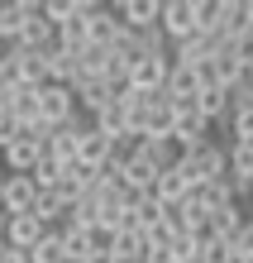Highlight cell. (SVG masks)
<instances>
[{
    "label": "cell",
    "mask_w": 253,
    "mask_h": 263,
    "mask_svg": "<svg viewBox=\"0 0 253 263\" xmlns=\"http://www.w3.org/2000/svg\"><path fill=\"white\" fill-rule=\"evenodd\" d=\"M177 173L186 182V192H191V187H210V182H225L229 177V153L220 148L215 139H205L201 148H191V153L177 158Z\"/></svg>",
    "instance_id": "1"
},
{
    "label": "cell",
    "mask_w": 253,
    "mask_h": 263,
    "mask_svg": "<svg viewBox=\"0 0 253 263\" xmlns=\"http://www.w3.org/2000/svg\"><path fill=\"white\" fill-rule=\"evenodd\" d=\"M172 72V53H148V58H134L129 72H124V91H144V96H158Z\"/></svg>",
    "instance_id": "2"
},
{
    "label": "cell",
    "mask_w": 253,
    "mask_h": 263,
    "mask_svg": "<svg viewBox=\"0 0 253 263\" xmlns=\"http://www.w3.org/2000/svg\"><path fill=\"white\" fill-rule=\"evenodd\" d=\"M158 29H163L167 43H186L191 34H201V24H196V0H163Z\"/></svg>",
    "instance_id": "3"
},
{
    "label": "cell",
    "mask_w": 253,
    "mask_h": 263,
    "mask_svg": "<svg viewBox=\"0 0 253 263\" xmlns=\"http://www.w3.org/2000/svg\"><path fill=\"white\" fill-rule=\"evenodd\" d=\"M72 115H76V96H72V86H62V82H43V86H38V120H43V125H67Z\"/></svg>",
    "instance_id": "4"
},
{
    "label": "cell",
    "mask_w": 253,
    "mask_h": 263,
    "mask_svg": "<svg viewBox=\"0 0 253 263\" xmlns=\"http://www.w3.org/2000/svg\"><path fill=\"white\" fill-rule=\"evenodd\" d=\"M38 158H43V144L29 139V134H20L10 148H0V167H5V177H29L38 167Z\"/></svg>",
    "instance_id": "5"
},
{
    "label": "cell",
    "mask_w": 253,
    "mask_h": 263,
    "mask_svg": "<svg viewBox=\"0 0 253 263\" xmlns=\"http://www.w3.org/2000/svg\"><path fill=\"white\" fill-rule=\"evenodd\" d=\"M172 125H177V110L163 101V91H158V101L144 110L139 120V139H148V144H172Z\"/></svg>",
    "instance_id": "6"
},
{
    "label": "cell",
    "mask_w": 253,
    "mask_h": 263,
    "mask_svg": "<svg viewBox=\"0 0 253 263\" xmlns=\"http://www.w3.org/2000/svg\"><path fill=\"white\" fill-rule=\"evenodd\" d=\"M43 235H48V225H38L34 215H5V225H0V239H5V249H20V254H29Z\"/></svg>",
    "instance_id": "7"
},
{
    "label": "cell",
    "mask_w": 253,
    "mask_h": 263,
    "mask_svg": "<svg viewBox=\"0 0 253 263\" xmlns=\"http://www.w3.org/2000/svg\"><path fill=\"white\" fill-rule=\"evenodd\" d=\"M72 96H76V110L91 120V115H101L105 105L115 101V91H110L101 77H76V82H72Z\"/></svg>",
    "instance_id": "8"
},
{
    "label": "cell",
    "mask_w": 253,
    "mask_h": 263,
    "mask_svg": "<svg viewBox=\"0 0 253 263\" xmlns=\"http://www.w3.org/2000/svg\"><path fill=\"white\" fill-rule=\"evenodd\" d=\"M53 43H57V29H53V24H48V20H43V14L34 10V14L24 20L20 39H14V48H24V53H48Z\"/></svg>",
    "instance_id": "9"
},
{
    "label": "cell",
    "mask_w": 253,
    "mask_h": 263,
    "mask_svg": "<svg viewBox=\"0 0 253 263\" xmlns=\"http://www.w3.org/2000/svg\"><path fill=\"white\" fill-rule=\"evenodd\" d=\"M120 34H124V24L115 20V10L101 0V10L86 20V43H91V48H115V39H120Z\"/></svg>",
    "instance_id": "10"
},
{
    "label": "cell",
    "mask_w": 253,
    "mask_h": 263,
    "mask_svg": "<svg viewBox=\"0 0 253 263\" xmlns=\"http://www.w3.org/2000/svg\"><path fill=\"white\" fill-rule=\"evenodd\" d=\"M110 10H115V20L124 29H153L158 14H163V0H120V5H110Z\"/></svg>",
    "instance_id": "11"
},
{
    "label": "cell",
    "mask_w": 253,
    "mask_h": 263,
    "mask_svg": "<svg viewBox=\"0 0 253 263\" xmlns=\"http://www.w3.org/2000/svg\"><path fill=\"white\" fill-rule=\"evenodd\" d=\"M38 10V0H0V43L14 48V39H20L24 20Z\"/></svg>",
    "instance_id": "12"
},
{
    "label": "cell",
    "mask_w": 253,
    "mask_h": 263,
    "mask_svg": "<svg viewBox=\"0 0 253 263\" xmlns=\"http://www.w3.org/2000/svg\"><path fill=\"white\" fill-rule=\"evenodd\" d=\"M5 187V215H29L38 201V182L34 177H0Z\"/></svg>",
    "instance_id": "13"
},
{
    "label": "cell",
    "mask_w": 253,
    "mask_h": 263,
    "mask_svg": "<svg viewBox=\"0 0 253 263\" xmlns=\"http://www.w3.org/2000/svg\"><path fill=\"white\" fill-rule=\"evenodd\" d=\"M5 115H10L20 129L38 125V91H34V86H14L10 96H5Z\"/></svg>",
    "instance_id": "14"
},
{
    "label": "cell",
    "mask_w": 253,
    "mask_h": 263,
    "mask_svg": "<svg viewBox=\"0 0 253 263\" xmlns=\"http://www.w3.org/2000/svg\"><path fill=\"white\" fill-rule=\"evenodd\" d=\"M196 115L215 129L220 120L229 115V91H225V86H201V96H196Z\"/></svg>",
    "instance_id": "15"
},
{
    "label": "cell",
    "mask_w": 253,
    "mask_h": 263,
    "mask_svg": "<svg viewBox=\"0 0 253 263\" xmlns=\"http://www.w3.org/2000/svg\"><path fill=\"white\" fill-rule=\"evenodd\" d=\"M76 163L91 167V173H101V167L110 163V139L96 134V129H86V134H82V144H76Z\"/></svg>",
    "instance_id": "16"
},
{
    "label": "cell",
    "mask_w": 253,
    "mask_h": 263,
    "mask_svg": "<svg viewBox=\"0 0 253 263\" xmlns=\"http://www.w3.org/2000/svg\"><path fill=\"white\" fill-rule=\"evenodd\" d=\"M205 220H210V235H215V239H225V244H229V239H234V230L244 225V206H239V201H229V206H215Z\"/></svg>",
    "instance_id": "17"
},
{
    "label": "cell",
    "mask_w": 253,
    "mask_h": 263,
    "mask_svg": "<svg viewBox=\"0 0 253 263\" xmlns=\"http://www.w3.org/2000/svg\"><path fill=\"white\" fill-rule=\"evenodd\" d=\"M91 129L105 134L110 144H115V139H124V134H134V129H129V120H124V110H120V101H110L101 115H91Z\"/></svg>",
    "instance_id": "18"
},
{
    "label": "cell",
    "mask_w": 253,
    "mask_h": 263,
    "mask_svg": "<svg viewBox=\"0 0 253 263\" xmlns=\"http://www.w3.org/2000/svg\"><path fill=\"white\" fill-rule=\"evenodd\" d=\"M182 196H186V182H182L177 167L158 173V182H153V201H158V206H182Z\"/></svg>",
    "instance_id": "19"
},
{
    "label": "cell",
    "mask_w": 253,
    "mask_h": 263,
    "mask_svg": "<svg viewBox=\"0 0 253 263\" xmlns=\"http://www.w3.org/2000/svg\"><path fill=\"white\" fill-rule=\"evenodd\" d=\"M14 63H20V86H43L48 82V67H43V53H24V48H14Z\"/></svg>",
    "instance_id": "20"
},
{
    "label": "cell",
    "mask_w": 253,
    "mask_h": 263,
    "mask_svg": "<svg viewBox=\"0 0 253 263\" xmlns=\"http://www.w3.org/2000/svg\"><path fill=\"white\" fill-rule=\"evenodd\" d=\"M29 263H67V249H62V235H57V230H48V235L29 249Z\"/></svg>",
    "instance_id": "21"
},
{
    "label": "cell",
    "mask_w": 253,
    "mask_h": 263,
    "mask_svg": "<svg viewBox=\"0 0 253 263\" xmlns=\"http://www.w3.org/2000/svg\"><path fill=\"white\" fill-rule=\"evenodd\" d=\"M229 258H234V263H253V215H244V225L234 230V239H229Z\"/></svg>",
    "instance_id": "22"
},
{
    "label": "cell",
    "mask_w": 253,
    "mask_h": 263,
    "mask_svg": "<svg viewBox=\"0 0 253 263\" xmlns=\"http://www.w3.org/2000/svg\"><path fill=\"white\" fill-rule=\"evenodd\" d=\"M229 177H253V144H229Z\"/></svg>",
    "instance_id": "23"
},
{
    "label": "cell",
    "mask_w": 253,
    "mask_h": 263,
    "mask_svg": "<svg viewBox=\"0 0 253 263\" xmlns=\"http://www.w3.org/2000/svg\"><path fill=\"white\" fill-rule=\"evenodd\" d=\"M229 53L239 58L244 67H253V24L244 29V34H234V39H229Z\"/></svg>",
    "instance_id": "24"
},
{
    "label": "cell",
    "mask_w": 253,
    "mask_h": 263,
    "mask_svg": "<svg viewBox=\"0 0 253 263\" xmlns=\"http://www.w3.org/2000/svg\"><path fill=\"white\" fill-rule=\"evenodd\" d=\"M0 263H29V254H20V249H5V254H0Z\"/></svg>",
    "instance_id": "25"
},
{
    "label": "cell",
    "mask_w": 253,
    "mask_h": 263,
    "mask_svg": "<svg viewBox=\"0 0 253 263\" xmlns=\"http://www.w3.org/2000/svg\"><path fill=\"white\" fill-rule=\"evenodd\" d=\"M0 254H5V239H0Z\"/></svg>",
    "instance_id": "26"
},
{
    "label": "cell",
    "mask_w": 253,
    "mask_h": 263,
    "mask_svg": "<svg viewBox=\"0 0 253 263\" xmlns=\"http://www.w3.org/2000/svg\"><path fill=\"white\" fill-rule=\"evenodd\" d=\"M248 82H253V67H248Z\"/></svg>",
    "instance_id": "27"
}]
</instances>
